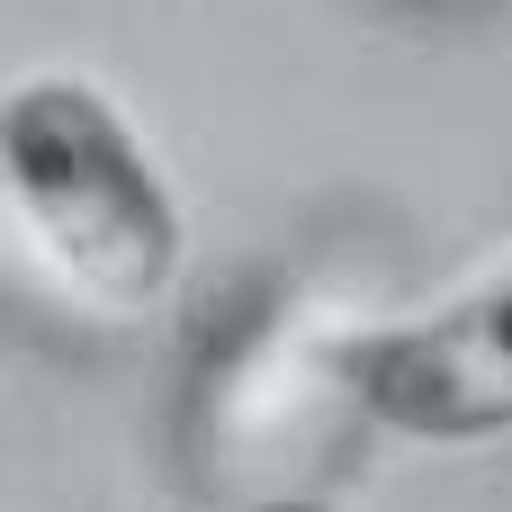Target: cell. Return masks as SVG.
Instances as JSON below:
<instances>
[{
    "instance_id": "1",
    "label": "cell",
    "mask_w": 512,
    "mask_h": 512,
    "mask_svg": "<svg viewBox=\"0 0 512 512\" xmlns=\"http://www.w3.org/2000/svg\"><path fill=\"white\" fill-rule=\"evenodd\" d=\"M0 189L36 243V261L99 315L162 306L180 270V198L153 153L117 117V99L81 72H27L0 90Z\"/></svg>"
},
{
    "instance_id": "2",
    "label": "cell",
    "mask_w": 512,
    "mask_h": 512,
    "mask_svg": "<svg viewBox=\"0 0 512 512\" xmlns=\"http://www.w3.org/2000/svg\"><path fill=\"white\" fill-rule=\"evenodd\" d=\"M342 378L360 414H378L405 441H495L512 432V252L477 270L459 297L378 324L342 351Z\"/></svg>"
},
{
    "instance_id": "3",
    "label": "cell",
    "mask_w": 512,
    "mask_h": 512,
    "mask_svg": "<svg viewBox=\"0 0 512 512\" xmlns=\"http://www.w3.org/2000/svg\"><path fill=\"white\" fill-rule=\"evenodd\" d=\"M243 512H324L315 495H261V504H243Z\"/></svg>"
}]
</instances>
